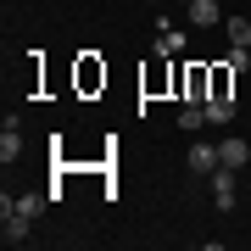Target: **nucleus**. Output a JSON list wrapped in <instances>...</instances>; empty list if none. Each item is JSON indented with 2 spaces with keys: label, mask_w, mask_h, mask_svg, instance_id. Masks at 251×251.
<instances>
[{
  "label": "nucleus",
  "mask_w": 251,
  "mask_h": 251,
  "mask_svg": "<svg viewBox=\"0 0 251 251\" xmlns=\"http://www.w3.org/2000/svg\"><path fill=\"white\" fill-rule=\"evenodd\" d=\"M246 6H251V0H246Z\"/></svg>",
  "instance_id": "4468645a"
},
{
  "label": "nucleus",
  "mask_w": 251,
  "mask_h": 251,
  "mask_svg": "<svg viewBox=\"0 0 251 251\" xmlns=\"http://www.w3.org/2000/svg\"><path fill=\"white\" fill-rule=\"evenodd\" d=\"M190 23L196 28H218L224 23V6H218V0H190Z\"/></svg>",
  "instance_id": "423d86ee"
},
{
  "label": "nucleus",
  "mask_w": 251,
  "mask_h": 251,
  "mask_svg": "<svg viewBox=\"0 0 251 251\" xmlns=\"http://www.w3.org/2000/svg\"><path fill=\"white\" fill-rule=\"evenodd\" d=\"M212 168H224L218 145H196V140H190V173H212Z\"/></svg>",
  "instance_id": "39448f33"
},
{
  "label": "nucleus",
  "mask_w": 251,
  "mask_h": 251,
  "mask_svg": "<svg viewBox=\"0 0 251 251\" xmlns=\"http://www.w3.org/2000/svg\"><path fill=\"white\" fill-rule=\"evenodd\" d=\"M17 156H23V134H17V117H6V128H0V162L11 168Z\"/></svg>",
  "instance_id": "20e7f679"
},
{
  "label": "nucleus",
  "mask_w": 251,
  "mask_h": 251,
  "mask_svg": "<svg viewBox=\"0 0 251 251\" xmlns=\"http://www.w3.org/2000/svg\"><path fill=\"white\" fill-rule=\"evenodd\" d=\"M184 50V34L179 28H162V39H156V56H179Z\"/></svg>",
  "instance_id": "9b49d317"
},
{
  "label": "nucleus",
  "mask_w": 251,
  "mask_h": 251,
  "mask_svg": "<svg viewBox=\"0 0 251 251\" xmlns=\"http://www.w3.org/2000/svg\"><path fill=\"white\" fill-rule=\"evenodd\" d=\"M201 123H206V106H201V100H190V106H179V128H184V134H196Z\"/></svg>",
  "instance_id": "1a4fd4ad"
},
{
  "label": "nucleus",
  "mask_w": 251,
  "mask_h": 251,
  "mask_svg": "<svg viewBox=\"0 0 251 251\" xmlns=\"http://www.w3.org/2000/svg\"><path fill=\"white\" fill-rule=\"evenodd\" d=\"M224 34H229V45H251V23L246 17H224Z\"/></svg>",
  "instance_id": "9d476101"
},
{
  "label": "nucleus",
  "mask_w": 251,
  "mask_h": 251,
  "mask_svg": "<svg viewBox=\"0 0 251 251\" xmlns=\"http://www.w3.org/2000/svg\"><path fill=\"white\" fill-rule=\"evenodd\" d=\"M0 218H6V229H0L6 246H28V240H34V229H28L34 218H23V212H0Z\"/></svg>",
  "instance_id": "7ed1b4c3"
},
{
  "label": "nucleus",
  "mask_w": 251,
  "mask_h": 251,
  "mask_svg": "<svg viewBox=\"0 0 251 251\" xmlns=\"http://www.w3.org/2000/svg\"><path fill=\"white\" fill-rule=\"evenodd\" d=\"M206 179H212V206L218 212H234V168H212Z\"/></svg>",
  "instance_id": "f03ea898"
},
{
  "label": "nucleus",
  "mask_w": 251,
  "mask_h": 251,
  "mask_svg": "<svg viewBox=\"0 0 251 251\" xmlns=\"http://www.w3.org/2000/svg\"><path fill=\"white\" fill-rule=\"evenodd\" d=\"M224 62H229V73H234V78H240V73L251 67V45H229V56H224Z\"/></svg>",
  "instance_id": "f8f14e48"
},
{
  "label": "nucleus",
  "mask_w": 251,
  "mask_h": 251,
  "mask_svg": "<svg viewBox=\"0 0 251 251\" xmlns=\"http://www.w3.org/2000/svg\"><path fill=\"white\" fill-rule=\"evenodd\" d=\"M206 123H234V100L229 95H206Z\"/></svg>",
  "instance_id": "6e6552de"
},
{
  "label": "nucleus",
  "mask_w": 251,
  "mask_h": 251,
  "mask_svg": "<svg viewBox=\"0 0 251 251\" xmlns=\"http://www.w3.org/2000/svg\"><path fill=\"white\" fill-rule=\"evenodd\" d=\"M184 6H190V0H184Z\"/></svg>",
  "instance_id": "ddd939ff"
},
{
  "label": "nucleus",
  "mask_w": 251,
  "mask_h": 251,
  "mask_svg": "<svg viewBox=\"0 0 251 251\" xmlns=\"http://www.w3.org/2000/svg\"><path fill=\"white\" fill-rule=\"evenodd\" d=\"M50 201V190H23V196H0V212H23V218H39V206Z\"/></svg>",
  "instance_id": "f257e3e1"
},
{
  "label": "nucleus",
  "mask_w": 251,
  "mask_h": 251,
  "mask_svg": "<svg viewBox=\"0 0 251 251\" xmlns=\"http://www.w3.org/2000/svg\"><path fill=\"white\" fill-rule=\"evenodd\" d=\"M218 156H224V168H246V162H251V145L246 140H218Z\"/></svg>",
  "instance_id": "0eeeda50"
},
{
  "label": "nucleus",
  "mask_w": 251,
  "mask_h": 251,
  "mask_svg": "<svg viewBox=\"0 0 251 251\" xmlns=\"http://www.w3.org/2000/svg\"><path fill=\"white\" fill-rule=\"evenodd\" d=\"M156 6H162V0H156Z\"/></svg>",
  "instance_id": "2eb2a0df"
}]
</instances>
